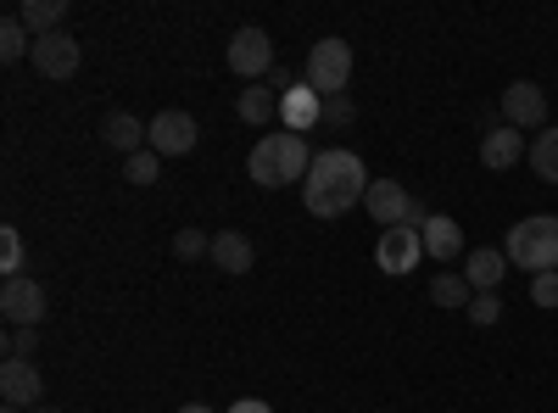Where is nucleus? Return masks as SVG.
I'll list each match as a JSON object with an SVG mask.
<instances>
[{"instance_id":"393cba45","label":"nucleus","mask_w":558,"mask_h":413,"mask_svg":"<svg viewBox=\"0 0 558 413\" xmlns=\"http://www.w3.org/2000/svg\"><path fill=\"white\" fill-rule=\"evenodd\" d=\"M0 274H7V280H23V235L12 223L0 229Z\"/></svg>"},{"instance_id":"dca6fc26","label":"nucleus","mask_w":558,"mask_h":413,"mask_svg":"<svg viewBox=\"0 0 558 413\" xmlns=\"http://www.w3.org/2000/svg\"><path fill=\"white\" fill-rule=\"evenodd\" d=\"M425 235V257H436V263H458V257H470L463 252V229L447 218V212H430V223L418 229Z\"/></svg>"},{"instance_id":"7ed1b4c3","label":"nucleus","mask_w":558,"mask_h":413,"mask_svg":"<svg viewBox=\"0 0 558 413\" xmlns=\"http://www.w3.org/2000/svg\"><path fill=\"white\" fill-rule=\"evenodd\" d=\"M502 257L514 268H531V280L547 268H558V218L553 212H531L520 223H508V241H502Z\"/></svg>"},{"instance_id":"f257e3e1","label":"nucleus","mask_w":558,"mask_h":413,"mask_svg":"<svg viewBox=\"0 0 558 413\" xmlns=\"http://www.w3.org/2000/svg\"><path fill=\"white\" fill-rule=\"evenodd\" d=\"M368 168L363 157H352L347 146H330V151H313V168L302 179V207L313 218H347L352 207H363L368 196Z\"/></svg>"},{"instance_id":"f8f14e48","label":"nucleus","mask_w":558,"mask_h":413,"mask_svg":"<svg viewBox=\"0 0 558 413\" xmlns=\"http://www.w3.org/2000/svg\"><path fill=\"white\" fill-rule=\"evenodd\" d=\"M363 207H368V218H375V223L397 229V223H408L413 196L402 191V179H375V185H368V196H363Z\"/></svg>"},{"instance_id":"1a4fd4ad","label":"nucleus","mask_w":558,"mask_h":413,"mask_svg":"<svg viewBox=\"0 0 558 413\" xmlns=\"http://www.w3.org/2000/svg\"><path fill=\"white\" fill-rule=\"evenodd\" d=\"M0 313H7L12 330H39L45 325V286L39 280H7V291H0Z\"/></svg>"},{"instance_id":"0eeeda50","label":"nucleus","mask_w":558,"mask_h":413,"mask_svg":"<svg viewBox=\"0 0 558 413\" xmlns=\"http://www.w3.org/2000/svg\"><path fill=\"white\" fill-rule=\"evenodd\" d=\"M28 57H34V73L39 78H73L78 62H84V45H78V34L57 28V34H39Z\"/></svg>"},{"instance_id":"a878e982","label":"nucleus","mask_w":558,"mask_h":413,"mask_svg":"<svg viewBox=\"0 0 558 413\" xmlns=\"http://www.w3.org/2000/svg\"><path fill=\"white\" fill-rule=\"evenodd\" d=\"M173 257H184V263L213 257V235H207V229H179V235H173Z\"/></svg>"},{"instance_id":"412c9836","label":"nucleus","mask_w":558,"mask_h":413,"mask_svg":"<svg viewBox=\"0 0 558 413\" xmlns=\"http://www.w3.org/2000/svg\"><path fill=\"white\" fill-rule=\"evenodd\" d=\"M525 157H531V173L542 179V185H558V123L536 134V141H531V151H525Z\"/></svg>"},{"instance_id":"a211bd4d","label":"nucleus","mask_w":558,"mask_h":413,"mask_svg":"<svg viewBox=\"0 0 558 413\" xmlns=\"http://www.w3.org/2000/svg\"><path fill=\"white\" fill-rule=\"evenodd\" d=\"M502 274H508V257L492 252V246H481V252L463 257V280H470L475 291H497V286H502Z\"/></svg>"},{"instance_id":"9d476101","label":"nucleus","mask_w":558,"mask_h":413,"mask_svg":"<svg viewBox=\"0 0 558 413\" xmlns=\"http://www.w3.org/2000/svg\"><path fill=\"white\" fill-rule=\"evenodd\" d=\"M196 141H202V129H196L191 112L168 107V112L151 118V151L157 157H184V151H196Z\"/></svg>"},{"instance_id":"9b49d317","label":"nucleus","mask_w":558,"mask_h":413,"mask_svg":"<svg viewBox=\"0 0 558 413\" xmlns=\"http://www.w3.org/2000/svg\"><path fill=\"white\" fill-rule=\"evenodd\" d=\"M0 397H7V408L34 413V408H45L39 402L45 397V375L34 369V363H23V357H7V363H0Z\"/></svg>"},{"instance_id":"c756f323","label":"nucleus","mask_w":558,"mask_h":413,"mask_svg":"<svg viewBox=\"0 0 558 413\" xmlns=\"http://www.w3.org/2000/svg\"><path fill=\"white\" fill-rule=\"evenodd\" d=\"M531 302L536 307H558V268H547V274H536V280H531Z\"/></svg>"},{"instance_id":"f3484780","label":"nucleus","mask_w":558,"mask_h":413,"mask_svg":"<svg viewBox=\"0 0 558 413\" xmlns=\"http://www.w3.org/2000/svg\"><path fill=\"white\" fill-rule=\"evenodd\" d=\"M525 157V134L520 129H492V134H481V162L492 168V173H502V168H514Z\"/></svg>"},{"instance_id":"2f4dec72","label":"nucleus","mask_w":558,"mask_h":413,"mask_svg":"<svg viewBox=\"0 0 558 413\" xmlns=\"http://www.w3.org/2000/svg\"><path fill=\"white\" fill-rule=\"evenodd\" d=\"M179 413H218V408H213V402H184Z\"/></svg>"},{"instance_id":"c85d7f7f","label":"nucleus","mask_w":558,"mask_h":413,"mask_svg":"<svg viewBox=\"0 0 558 413\" xmlns=\"http://www.w3.org/2000/svg\"><path fill=\"white\" fill-rule=\"evenodd\" d=\"M34 352H39V330H7V357L34 363Z\"/></svg>"},{"instance_id":"7c9ffc66","label":"nucleus","mask_w":558,"mask_h":413,"mask_svg":"<svg viewBox=\"0 0 558 413\" xmlns=\"http://www.w3.org/2000/svg\"><path fill=\"white\" fill-rule=\"evenodd\" d=\"M229 413H274V408L257 402V397H241V402H229Z\"/></svg>"},{"instance_id":"5701e85b","label":"nucleus","mask_w":558,"mask_h":413,"mask_svg":"<svg viewBox=\"0 0 558 413\" xmlns=\"http://www.w3.org/2000/svg\"><path fill=\"white\" fill-rule=\"evenodd\" d=\"M28 51H34V34H28V28H23V17L12 12L7 23H0V62H23Z\"/></svg>"},{"instance_id":"39448f33","label":"nucleus","mask_w":558,"mask_h":413,"mask_svg":"<svg viewBox=\"0 0 558 413\" xmlns=\"http://www.w3.org/2000/svg\"><path fill=\"white\" fill-rule=\"evenodd\" d=\"M497 112H502L508 129H520V134L536 129V134H542V129H547V89L531 84V78H514V84L497 96Z\"/></svg>"},{"instance_id":"f03ea898","label":"nucleus","mask_w":558,"mask_h":413,"mask_svg":"<svg viewBox=\"0 0 558 413\" xmlns=\"http://www.w3.org/2000/svg\"><path fill=\"white\" fill-rule=\"evenodd\" d=\"M307 168H313L307 134H291V129H279V134H257V146H252V157H246V173L257 179L263 191L302 185Z\"/></svg>"},{"instance_id":"6e6552de","label":"nucleus","mask_w":558,"mask_h":413,"mask_svg":"<svg viewBox=\"0 0 558 413\" xmlns=\"http://www.w3.org/2000/svg\"><path fill=\"white\" fill-rule=\"evenodd\" d=\"M418 257H425V235H418L413 223H397V229H380V246H375V263L386 268V274H413L418 268Z\"/></svg>"},{"instance_id":"cd10ccee","label":"nucleus","mask_w":558,"mask_h":413,"mask_svg":"<svg viewBox=\"0 0 558 413\" xmlns=\"http://www.w3.org/2000/svg\"><path fill=\"white\" fill-rule=\"evenodd\" d=\"M352 118H357L352 96H324V118H318V129H347Z\"/></svg>"},{"instance_id":"6ab92c4d","label":"nucleus","mask_w":558,"mask_h":413,"mask_svg":"<svg viewBox=\"0 0 558 413\" xmlns=\"http://www.w3.org/2000/svg\"><path fill=\"white\" fill-rule=\"evenodd\" d=\"M17 17H23V28H28L34 39H39V34H57V28L68 23V0H23Z\"/></svg>"},{"instance_id":"423d86ee","label":"nucleus","mask_w":558,"mask_h":413,"mask_svg":"<svg viewBox=\"0 0 558 413\" xmlns=\"http://www.w3.org/2000/svg\"><path fill=\"white\" fill-rule=\"evenodd\" d=\"M274 39L263 28H235V39H229V73H241L246 84H263L274 73Z\"/></svg>"},{"instance_id":"2eb2a0df","label":"nucleus","mask_w":558,"mask_h":413,"mask_svg":"<svg viewBox=\"0 0 558 413\" xmlns=\"http://www.w3.org/2000/svg\"><path fill=\"white\" fill-rule=\"evenodd\" d=\"M213 268H223V274H252V268H257V246L241 235V229H218V235H213Z\"/></svg>"},{"instance_id":"4468645a","label":"nucleus","mask_w":558,"mask_h":413,"mask_svg":"<svg viewBox=\"0 0 558 413\" xmlns=\"http://www.w3.org/2000/svg\"><path fill=\"white\" fill-rule=\"evenodd\" d=\"M101 141H107L112 151L134 157V151H146V146H151V123H140L134 112H107V123H101Z\"/></svg>"},{"instance_id":"b1692460","label":"nucleus","mask_w":558,"mask_h":413,"mask_svg":"<svg viewBox=\"0 0 558 413\" xmlns=\"http://www.w3.org/2000/svg\"><path fill=\"white\" fill-rule=\"evenodd\" d=\"M123 173H129V185H157V173H162V157L146 146V151H134L123 157Z\"/></svg>"},{"instance_id":"20e7f679","label":"nucleus","mask_w":558,"mask_h":413,"mask_svg":"<svg viewBox=\"0 0 558 413\" xmlns=\"http://www.w3.org/2000/svg\"><path fill=\"white\" fill-rule=\"evenodd\" d=\"M347 78H352V45L341 34H324L302 62V84L318 96H347Z\"/></svg>"},{"instance_id":"4be33fe9","label":"nucleus","mask_w":558,"mask_h":413,"mask_svg":"<svg viewBox=\"0 0 558 413\" xmlns=\"http://www.w3.org/2000/svg\"><path fill=\"white\" fill-rule=\"evenodd\" d=\"M430 302H436V307H470V302H475V286L463 280V268H458V274H436Z\"/></svg>"},{"instance_id":"aec40b11","label":"nucleus","mask_w":558,"mask_h":413,"mask_svg":"<svg viewBox=\"0 0 558 413\" xmlns=\"http://www.w3.org/2000/svg\"><path fill=\"white\" fill-rule=\"evenodd\" d=\"M235 112H241V118H246L252 129H268V123L279 118V96H274L268 84H246V89H241V107H235Z\"/></svg>"},{"instance_id":"ddd939ff","label":"nucleus","mask_w":558,"mask_h":413,"mask_svg":"<svg viewBox=\"0 0 558 413\" xmlns=\"http://www.w3.org/2000/svg\"><path fill=\"white\" fill-rule=\"evenodd\" d=\"M318 118H324V96H318V89L296 84L291 96H279V123H286L291 134H307V129H318Z\"/></svg>"},{"instance_id":"bb28decb","label":"nucleus","mask_w":558,"mask_h":413,"mask_svg":"<svg viewBox=\"0 0 558 413\" xmlns=\"http://www.w3.org/2000/svg\"><path fill=\"white\" fill-rule=\"evenodd\" d=\"M463 313H470V318H475L481 330H492V325H497V318H502L508 307H502V296H497V291H475V302L463 307Z\"/></svg>"},{"instance_id":"473e14b6","label":"nucleus","mask_w":558,"mask_h":413,"mask_svg":"<svg viewBox=\"0 0 558 413\" xmlns=\"http://www.w3.org/2000/svg\"><path fill=\"white\" fill-rule=\"evenodd\" d=\"M34 413H62V408H34Z\"/></svg>"}]
</instances>
